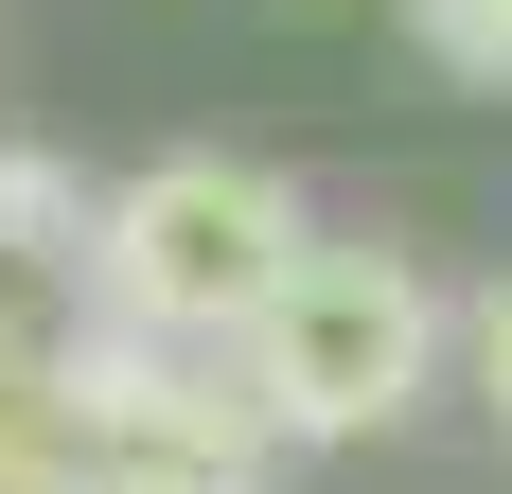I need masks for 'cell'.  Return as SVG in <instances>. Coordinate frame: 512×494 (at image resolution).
<instances>
[{
  "instance_id": "1",
  "label": "cell",
  "mask_w": 512,
  "mask_h": 494,
  "mask_svg": "<svg viewBox=\"0 0 512 494\" xmlns=\"http://www.w3.org/2000/svg\"><path fill=\"white\" fill-rule=\"evenodd\" d=\"M248 389L283 442H389V424H424V406L460 389V300L424 283L407 247H354V230H301V265L265 283L248 318Z\"/></svg>"
},
{
  "instance_id": "2",
  "label": "cell",
  "mask_w": 512,
  "mask_h": 494,
  "mask_svg": "<svg viewBox=\"0 0 512 494\" xmlns=\"http://www.w3.org/2000/svg\"><path fill=\"white\" fill-rule=\"evenodd\" d=\"M301 177L283 159H230V142H177V159H142V177H106V212H89V283L71 300H106V318H159V336H248L265 318V283L301 265Z\"/></svg>"
},
{
  "instance_id": "3",
  "label": "cell",
  "mask_w": 512,
  "mask_h": 494,
  "mask_svg": "<svg viewBox=\"0 0 512 494\" xmlns=\"http://www.w3.org/2000/svg\"><path fill=\"white\" fill-rule=\"evenodd\" d=\"M53 424H71V459H195V477L301 459L248 389V336H159V318H106V300L53 318Z\"/></svg>"
},
{
  "instance_id": "4",
  "label": "cell",
  "mask_w": 512,
  "mask_h": 494,
  "mask_svg": "<svg viewBox=\"0 0 512 494\" xmlns=\"http://www.w3.org/2000/svg\"><path fill=\"white\" fill-rule=\"evenodd\" d=\"M89 212H106V177L71 142H0V283H89Z\"/></svg>"
},
{
  "instance_id": "5",
  "label": "cell",
  "mask_w": 512,
  "mask_h": 494,
  "mask_svg": "<svg viewBox=\"0 0 512 494\" xmlns=\"http://www.w3.org/2000/svg\"><path fill=\"white\" fill-rule=\"evenodd\" d=\"M389 36H407L442 89H512V0H389Z\"/></svg>"
},
{
  "instance_id": "6",
  "label": "cell",
  "mask_w": 512,
  "mask_h": 494,
  "mask_svg": "<svg viewBox=\"0 0 512 494\" xmlns=\"http://www.w3.org/2000/svg\"><path fill=\"white\" fill-rule=\"evenodd\" d=\"M18 442H71V424H53V318H36V283H0V459Z\"/></svg>"
},
{
  "instance_id": "7",
  "label": "cell",
  "mask_w": 512,
  "mask_h": 494,
  "mask_svg": "<svg viewBox=\"0 0 512 494\" xmlns=\"http://www.w3.org/2000/svg\"><path fill=\"white\" fill-rule=\"evenodd\" d=\"M460 406H477V424H512V265L460 300Z\"/></svg>"
},
{
  "instance_id": "8",
  "label": "cell",
  "mask_w": 512,
  "mask_h": 494,
  "mask_svg": "<svg viewBox=\"0 0 512 494\" xmlns=\"http://www.w3.org/2000/svg\"><path fill=\"white\" fill-rule=\"evenodd\" d=\"M71 494H265V477H195V459H89Z\"/></svg>"
},
{
  "instance_id": "9",
  "label": "cell",
  "mask_w": 512,
  "mask_h": 494,
  "mask_svg": "<svg viewBox=\"0 0 512 494\" xmlns=\"http://www.w3.org/2000/svg\"><path fill=\"white\" fill-rule=\"evenodd\" d=\"M283 18H318V0H283Z\"/></svg>"
}]
</instances>
